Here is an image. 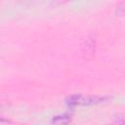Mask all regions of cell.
I'll list each match as a JSON object with an SVG mask.
<instances>
[{
    "label": "cell",
    "instance_id": "6da1fadb",
    "mask_svg": "<svg viewBox=\"0 0 125 125\" xmlns=\"http://www.w3.org/2000/svg\"><path fill=\"white\" fill-rule=\"evenodd\" d=\"M105 98L99 96H84V95H72L66 99V104L68 105H89L99 104L104 101Z\"/></svg>",
    "mask_w": 125,
    "mask_h": 125
},
{
    "label": "cell",
    "instance_id": "7a4b0ae2",
    "mask_svg": "<svg viewBox=\"0 0 125 125\" xmlns=\"http://www.w3.org/2000/svg\"><path fill=\"white\" fill-rule=\"evenodd\" d=\"M71 121V116L68 114L56 115L52 118V125H68Z\"/></svg>",
    "mask_w": 125,
    "mask_h": 125
}]
</instances>
